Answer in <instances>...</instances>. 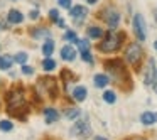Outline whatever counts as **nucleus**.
<instances>
[{"label": "nucleus", "mask_w": 157, "mask_h": 140, "mask_svg": "<svg viewBox=\"0 0 157 140\" xmlns=\"http://www.w3.org/2000/svg\"><path fill=\"white\" fill-rule=\"evenodd\" d=\"M125 37V34H112L110 32L108 36L105 37V41H101V44L98 46L100 47V51H103V52H115V51H118L120 49V46H122V39Z\"/></svg>", "instance_id": "obj_1"}, {"label": "nucleus", "mask_w": 157, "mask_h": 140, "mask_svg": "<svg viewBox=\"0 0 157 140\" xmlns=\"http://www.w3.org/2000/svg\"><path fill=\"white\" fill-rule=\"evenodd\" d=\"M142 56H144V51L137 42L128 44V47H127V51H125V59H127V62H128L130 66H133L135 69H139V64H140V61H142Z\"/></svg>", "instance_id": "obj_2"}, {"label": "nucleus", "mask_w": 157, "mask_h": 140, "mask_svg": "<svg viewBox=\"0 0 157 140\" xmlns=\"http://www.w3.org/2000/svg\"><path fill=\"white\" fill-rule=\"evenodd\" d=\"M71 135L79 137V138H88V137H91V127H90L86 116L81 120L78 118V122L71 127Z\"/></svg>", "instance_id": "obj_3"}, {"label": "nucleus", "mask_w": 157, "mask_h": 140, "mask_svg": "<svg viewBox=\"0 0 157 140\" xmlns=\"http://www.w3.org/2000/svg\"><path fill=\"white\" fill-rule=\"evenodd\" d=\"M101 19L106 22V25L110 27V31L118 27V22H120V12L113 7H106L105 10H101Z\"/></svg>", "instance_id": "obj_4"}, {"label": "nucleus", "mask_w": 157, "mask_h": 140, "mask_svg": "<svg viewBox=\"0 0 157 140\" xmlns=\"http://www.w3.org/2000/svg\"><path fill=\"white\" fill-rule=\"evenodd\" d=\"M133 32H135L139 41H145L147 37V29H145V22H144L142 14H135L133 15Z\"/></svg>", "instance_id": "obj_5"}, {"label": "nucleus", "mask_w": 157, "mask_h": 140, "mask_svg": "<svg viewBox=\"0 0 157 140\" xmlns=\"http://www.w3.org/2000/svg\"><path fill=\"white\" fill-rule=\"evenodd\" d=\"M69 14H71L75 24H81L86 19V15H88V10H86V7H83V5H75V7L69 9Z\"/></svg>", "instance_id": "obj_6"}, {"label": "nucleus", "mask_w": 157, "mask_h": 140, "mask_svg": "<svg viewBox=\"0 0 157 140\" xmlns=\"http://www.w3.org/2000/svg\"><path fill=\"white\" fill-rule=\"evenodd\" d=\"M145 85H154L155 83V61L154 59H149V64H147L145 69Z\"/></svg>", "instance_id": "obj_7"}, {"label": "nucleus", "mask_w": 157, "mask_h": 140, "mask_svg": "<svg viewBox=\"0 0 157 140\" xmlns=\"http://www.w3.org/2000/svg\"><path fill=\"white\" fill-rule=\"evenodd\" d=\"M140 122H142L144 125H154V123L157 122V113L155 112H144L142 115H140Z\"/></svg>", "instance_id": "obj_8"}, {"label": "nucleus", "mask_w": 157, "mask_h": 140, "mask_svg": "<svg viewBox=\"0 0 157 140\" xmlns=\"http://www.w3.org/2000/svg\"><path fill=\"white\" fill-rule=\"evenodd\" d=\"M61 58L64 59V61H73V59L76 58V51L69 44H66L64 47L61 49Z\"/></svg>", "instance_id": "obj_9"}, {"label": "nucleus", "mask_w": 157, "mask_h": 140, "mask_svg": "<svg viewBox=\"0 0 157 140\" xmlns=\"http://www.w3.org/2000/svg\"><path fill=\"white\" fill-rule=\"evenodd\" d=\"M86 93H88V91H86L85 86H76V88L73 89V98H75L76 101L81 103V101H85V100H86Z\"/></svg>", "instance_id": "obj_10"}, {"label": "nucleus", "mask_w": 157, "mask_h": 140, "mask_svg": "<svg viewBox=\"0 0 157 140\" xmlns=\"http://www.w3.org/2000/svg\"><path fill=\"white\" fill-rule=\"evenodd\" d=\"M44 115H46V122L48 123H54V122H58V118H59V113L56 112L54 108H46Z\"/></svg>", "instance_id": "obj_11"}, {"label": "nucleus", "mask_w": 157, "mask_h": 140, "mask_svg": "<svg viewBox=\"0 0 157 140\" xmlns=\"http://www.w3.org/2000/svg\"><path fill=\"white\" fill-rule=\"evenodd\" d=\"M22 21H24V15H22L19 10H10L9 12V22H10V24H21Z\"/></svg>", "instance_id": "obj_12"}, {"label": "nucleus", "mask_w": 157, "mask_h": 140, "mask_svg": "<svg viewBox=\"0 0 157 140\" xmlns=\"http://www.w3.org/2000/svg\"><path fill=\"white\" fill-rule=\"evenodd\" d=\"M108 83H110V78L106 74H96L95 76V86H98V88H105Z\"/></svg>", "instance_id": "obj_13"}, {"label": "nucleus", "mask_w": 157, "mask_h": 140, "mask_svg": "<svg viewBox=\"0 0 157 140\" xmlns=\"http://www.w3.org/2000/svg\"><path fill=\"white\" fill-rule=\"evenodd\" d=\"M42 52H44L46 58H51L52 52H54V42L51 41V39H48V41L44 42V46H42Z\"/></svg>", "instance_id": "obj_14"}, {"label": "nucleus", "mask_w": 157, "mask_h": 140, "mask_svg": "<svg viewBox=\"0 0 157 140\" xmlns=\"http://www.w3.org/2000/svg\"><path fill=\"white\" fill-rule=\"evenodd\" d=\"M12 62H14V59H12L9 54L0 56V69H9L12 66Z\"/></svg>", "instance_id": "obj_15"}, {"label": "nucleus", "mask_w": 157, "mask_h": 140, "mask_svg": "<svg viewBox=\"0 0 157 140\" xmlns=\"http://www.w3.org/2000/svg\"><path fill=\"white\" fill-rule=\"evenodd\" d=\"M88 37H91V39H100V37H103V31L100 27H90L88 29Z\"/></svg>", "instance_id": "obj_16"}, {"label": "nucleus", "mask_w": 157, "mask_h": 140, "mask_svg": "<svg viewBox=\"0 0 157 140\" xmlns=\"http://www.w3.org/2000/svg\"><path fill=\"white\" fill-rule=\"evenodd\" d=\"M42 68H44L46 71H52V69L56 68V61L52 58H46L44 61H42Z\"/></svg>", "instance_id": "obj_17"}, {"label": "nucleus", "mask_w": 157, "mask_h": 140, "mask_svg": "<svg viewBox=\"0 0 157 140\" xmlns=\"http://www.w3.org/2000/svg\"><path fill=\"white\" fill-rule=\"evenodd\" d=\"M103 100H105L106 103H110V105H112V103L117 101V95L113 91H105V93H103Z\"/></svg>", "instance_id": "obj_18"}, {"label": "nucleus", "mask_w": 157, "mask_h": 140, "mask_svg": "<svg viewBox=\"0 0 157 140\" xmlns=\"http://www.w3.org/2000/svg\"><path fill=\"white\" fill-rule=\"evenodd\" d=\"M12 128H14L12 122H9V120H2V122H0V130H4V132H10Z\"/></svg>", "instance_id": "obj_19"}, {"label": "nucleus", "mask_w": 157, "mask_h": 140, "mask_svg": "<svg viewBox=\"0 0 157 140\" xmlns=\"http://www.w3.org/2000/svg\"><path fill=\"white\" fill-rule=\"evenodd\" d=\"M64 115H66V118L75 120L76 116H79V108H71V110H68V112H66Z\"/></svg>", "instance_id": "obj_20"}, {"label": "nucleus", "mask_w": 157, "mask_h": 140, "mask_svg": "<svg viewBox=\"0 0 157 140\" xmlns=\"http://www.w3.org/2000/svg\"><path fill=\"white\" fill-rule=\"evenodd\" d=\"M76 44L79 46V51H90V41H86V39H78Z\"/></svg>", "instance_id": "obj_21"}, {"label": "nucleus", "mask_w": 157, "mask_h": 140, "mask_svg": "<svg viewBox=\"0 0 157 140\" xmlns=\"http://www.w3.org/2000/svg\"><path fill=\"white\" fill-rule=\"evenodd\" d=\"M64 41H69V42H78V37H76V34L73 31H66L64 34Z\"/></svg>", "instance_id": "obj_22"}, {"label": "nucleus", "mask_w": 157, "mask_h": 140, "mask_svg": "<svg viewBox=\"0 0 157 140\" xmlns=\"http://www.w3.org/2000/svg\"><path fill=\"white\" fill-rule=\"evenodd\" d=\"M14 61L19 62V64H25V61H27V54H25V52H19V54L14 58Z\"/></svg>", "instance_id": "obj_23"}, {"label": "nucleus", "mask_w": 157, "mask_h": 140, "mask_svg": "<svg viewBox=\"0 0 157 140\" xmlns=\"http://www.w3.org/2000/svg\"><path fill=\"white\" fill-rule=\"evenodd\" d=\"M32 36H34L36 39H39V37H49V31H42V29H39V31H34L32 32Z\"/></svg>", "instance_id": "obj_24"}, {"label": "nucleus", "mask_w": 157, "mask_h": 140, "mask_svg": "<svg viewBox=\"0 0 157 140\" xmlns=\"http://www.w3.org/2000/svg\"><path fill=\"white\" fill-rule=\"evenodd\" d=\"M81 58H83V61H86V62H90V64H93V56L90 54V51H81Z\"/></svg>", "instance_id": "obj_25"}, {"label": "nucleus", "mask_w": 157, "mask_h": 140, "mask_svg": "<svg viewBox=\"0 0 157 140\" xmlns=\"http://www.w3.org/2000/svg\"><path fill=\"white\" fill-rule=\"evenodd\" d=\"M49 19H51L52 22H56L59 19V12L56 10V9H52V10H49Z\"/></svg>", "instance_id": "obj_26"}, {"label": "nucleus", "mask_w": 157, "mask_h": 140, "mask_svg": "<svg viewBox=\"0 0 157 140\" xmlns=\"http://www.w3.org/2000/svg\"><path fill=\"white\" fill-rule=\"evenodd\" d=\"M58 4L63 9H71V0H58Z\"/></svg>", "instance_id": "obj_27"}, {"label": "nucleus", "mask_w": 157, "mask_h": 140, "mask_svg": "<svg viewBox=\"0 0 157 140\" xmlns=\"http://www.w3.org/2000/svg\"><path fill=\"white\" fill-rule=\"evenodd\" d=\"M22 73H24V74H32L34 69H32L31 66H27V64H22Z\"/></svg>", "instance_id": "obj_28"}, {"label": "nucleus", "mask_w": 157, "mask_h": 140, "mask_svg": "<svg viewBox=\"0 0 157 140\" xmlns=\"http://www.w3.org/2000/svg\"><path fill=\"white\" fill-rule=\"evenodd\" d=\"M37 17H39V12L37 10H32L31 12V19H37Z\"/></svg>", "instance_id": "obj_29"}, {"label": "nucleus", "mask_w": 157, "mask_h": 140, "mask_svg": "<svg viewBox=\"0 0 157 140\" xmlns=\"http://www.w3.org/2000/svg\"><path fill=\"white\" fill-rule=\"evenodd\" d=\"M95 140H106V138H103V137H95Z\"/></svg>", "instance_id": "obj_30"}, {"label": "nucleus", "mask_w": 157, "mask_h": 140, "mask_svg": "<svg viewBox=\"0 0 157 140\" xmlns=\"http://www.w3.org/2000/svg\"><path fill=\"white\" fill-rule=\"evenodd\" d=\"M88 4H96V0H88Z\"/></svg>", "instance_id": "obj_31"}, {"label": "nucleus", "mask_w": 157, "mask_h": 140, "mask_svg": "<svg viewBox=\"0 0 157 140\" xmlns=\"http://www.w3.org/2000/svg\"><path fill=\"white\" fill-rule=\"evenodd\" d=\"M152 86H154V89H155V93H157V83H154Z\"/></svg>", "instance_id": "obj_32"}, {"label": "nucleus", "mask_w": 157, "mask_h": 140, "mask_svg": "<svg viewBox=\"0 0 157 140\" xmlns=\"http://www.w3.org/2000/svg\"><path fill=\"white\" fill-rule=\"evenodd\" d=\"M154 19H155V22H157V12H154Z\"/></svg>", "instance_id": "obj_33"}, {"label": "nucleus", "mask_w": 157, "mask_h": 140, "mask_svg": "<svg viewBox=\"0 0 157 140\" xmlns=\"http://www.w3.org/2000/svg\"><path fill=\"white\" fill-rule=\"evenodd\" d=\"M154 47H155V51H157V41H155V42H154Z\"/></svg>", "instance_id": "obj_34"}, {"label": "nucleus", "mask_w": 157, "mask_h": 140, "mask_svg": "<svg viewBox=\"0 0 157 140\" xmlns=\"http://www.w3.org/2000/svg\"><path fill=\"white\" fill-rule=\"evenodd\" d=\"M133 140H144V138H133Z\"/></svg>", "instance_id": "obj_35"}]
</instances>
